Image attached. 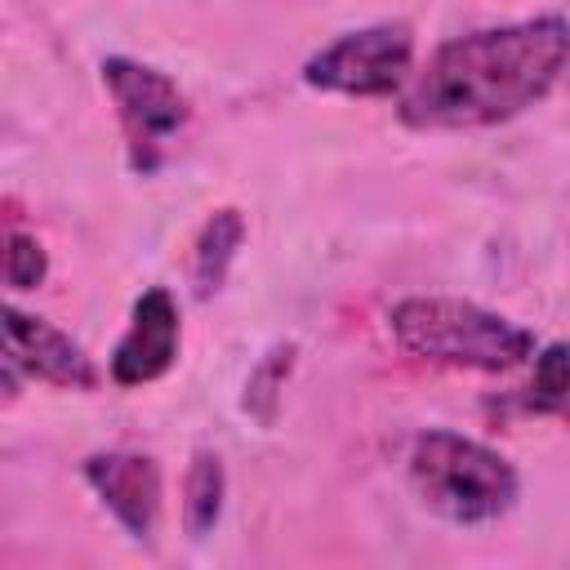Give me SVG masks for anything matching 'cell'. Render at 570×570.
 Returning a JSON list of instances; mask_svg holds the SVG:
<instances>
[{"label":"cell","mask_w":570,"mask_h":570,"mask_svg":"<svg viewBox=\"0 0 570 570\" xmlns=\"http://www.w3.org/2000/svg\"><path fill=\"white\" fill-rule=\"evenodd\" d=\"M561 13L468 31L428 58L401 98V120L414 129H485L548 98V89L561 80Z\"/></svg>","instance_id":"1"},{"label":"cell","mask_w":570,"mask_h":570,"mask_svg":"<svg viewBox=\"0 0 570 570\" xmlns=\"http://www.w3.org/2000/svg\"><path fill=\"white\" fill-rule=\"evenodd\" d=\"M392 334L410 356L436 361V365H463V370H512L525 356H534V334L525 325H512L508 316L476 307L468 298H401L392 307Z\"/></svg>","instance_id":"2"},{"label":"cell","mask_w":570,"mask_h":570,"mask_svg":"<svg viewBox=\"0 0 570 570\" xmlns=\"http://www.w3.org/2000/svg\"><path fill=\"white\" fill-rule=\"evenodd\" d=\"M410 485L436 517L454 525H485L517 499L512 463L450 428H432L410 445Z\"/></svg>","instance_id":"3"},{"label":"cell","mask_w":570,"mask_h":570,"mask_svg":"<svg viewBox=\"0 0 570 570\" xmlns=\"http://www.w3.org/2000/svg\"><path fill=\"white\" fill-rule=\"evenodd\" d=\"M414 62V40L410 27L401 22H374L361 31L338 36L321 53L303 62V80L325 94H347V98H383L405 85Z\"/></svg>","instance_id":"4"},{"label":"cell","mask_w":570,"mask_h":570,"mask_svg":"<svg viewBox=\"0 0 570 570\" xmlns=\"http://www.w3.org/2000/svg\"><path fill=\"white\" fill-rule=\"evenodd\" d=\"M102 85L116 98L120 125H125L129 147H134V165L151 169L156 151L187 120V98L178 94V85L165 71H156L147 62H134V58H107L102 62Z\"/></svg>","instance_id":"5"},{"label":"cell","mask_w":570,"mask_h":570,"mask_svg":"<svg viewBox=\"0 0 570 570\" xmlns=\"http://www.w3.org/2000/svg\"><path fill=\"white\" fill-rule=\"evenodd\" d=\"M0 356L53 387L85 392L98 383L94 361L85 356V347L71 334H62L58 325H49L31 312H18L9 303H0Z\"/></svg>","instance_id":"6"},{"label":"cell","mask_w":570,"mask_h":570,"mask_svg":"<svg viewBox=\"0 0 570 570\" xmlns=\"http://www.w3.org/2000/svg\"><path fill=\"white\" fill-rule=\"evenodd\" d=\"M183 343V325H178V307L169 298V289H147L134 303L129 330L120 334L116 352H111V379L120 387H142L151 379H160Z\"/></svg>","instance_id":"7"},{"label":"cell","mask_w":570,"mask_h":570,"mask_svg":"<svg viewBox=\"0 0 570 570\" xmlns=\"http://www.w3.org/2000/svg\"><path fill=\"white\" fill-rule=\"evenodd\" d=\"M85 481L134 539H151L156 517H160V472L147 454H129V450L89 454Z\"/></svg>","instance_id":"8"},{"label":"cell","mask_w":570,"mask_h":570,"mask_svg":"<svg viewBox=\"0 0 570 570\" xmlns=\"http://www.w3.org/2000/svg\"><path fill=\"white\" fill-rule=\"evenodd\" d=\"M240 240H245V223H240L236 209H218V214L200 227V236H196V254H191V285H196L200 298H209V294L223 285L227 263L236 258Z\"/></svg>","instance_id":"9"},{"label":"cell","mask_w":570,"mask_h":570,"mask_svg":"<svg viewBox=\"0 0 570 570\" xmlns=\"http://www.w3.org/2000/svg\"><path fill=\"white\" fill-rule=\"evenodd\" d=\"M223 494H227V472H223V459L200 450L187 468V485H183V521H187V534L191 539H205L218 517H223Z\"/></svg>","instance_id":"10"},{"label":"cell","mask_w":570,"mask_h":570,"mask_svg":"<svg viewBox=\"0 0 570 570\" xmlns=\"http://www.w3.org/2000/svg\"><path fill=\"white\" fill-rule=\"evenodd\" d=\"M566 347L561 343H548L539 356H534V379H530V410L539 414H561L566 405Z\"/></svg>","instance_id":"11"},{"label":"cell","mask_w":570,"mask_h":570,"mask_svg":"<svg viewBox=\"0 0 570 570\" xmlns=\"http://www.w3.org/2000/svg\"><path fill=\"white\" fill-rule=\"evenodd\" d=\"M289 356H294V347H272L267 356H263V365L249 374V383H245V410H254L263 423L272 419V401H276V387H281V374L289 370Z\"/></svg>","instance_id":"12"},{"label":"cell","mask_w":570,"mask_h":570,"mask_svg":"<svg viewBox=\"0 0 570 570\" xmlns=\"http://www.w3.org/2000/svg\"><path fill=\"white\" fill-rule=\"evenodd\" d=\"M4 276L13 285H22V289L40 285V276H45V249L31 236H13L9 249H4Z\"/></svg>","instance_id":"13"},{"label":"cell","mask_w":570,"mask_h":570,"mask_svg":"<svg viewBox=\"0 0 570 570\" xmlns=\"http://www.w3.org/2000/svg\"><path fill=\"white\" fill-rule=\"evenodd\" d=\"M13 396V379H9V370H0V401H9Z\"/></svg>","instance_id":"14"}]
</instances>
